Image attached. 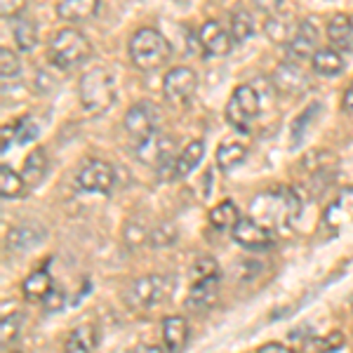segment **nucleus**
Listing matches in <instances>:
<instances>
[{
    "label": "nucleus",
    "instance_id": "nucleus-1",
    "mask_svg": "<svg viewBox=\"0 0 353 353\" xmlns=\"http://www.w3.org/2000/svg\"><path fill=\"white\" fill-rule=\"evenodd\" d=\"M301 212V198L294 189L278 186L273 191H264L250 203V214L254 221L266 226L269 231H288Z\"/></svg>",
    "mask_w": 353,
    "mask_h": 353
},
{
    "label": "nucleus",
    "instance_id": "nucleus-2",
    "mask_svg": "<svg viewBox=\"0 0 353 353\" xmlns=\"http://www.w3.org/2000/svg\"><path fill=\"white\" fill-rule=\"evenodd\" d=\"M118 94L116 76L104 66H97L92 71H88L81 78L78 85V97H81V106L88 116H99L106 113L113 106Z\"/></svg>",
    "mask_w": 353,
    "mask_h": 353
},
{
    "label": "nucleus",
    "instance_id": "nucleus-3",
    "mask_svg": "<svg viewBox=\"0 0 353 353\" xmlns=\"http://www.w3.org/2000/svg\"><path fill=\"white\" fill-rule=\"evenodd\" d=\"M170 54H172L170 41L151 26L139 28L130 38V59L139 71H156L170 59Z\"/></svg>",
    "mask_w": 353,
    "mask_h": 353
},
{
    "label": "nucleus",
    "instance_id": "nucleus-4",
    "mask_svg": "<svg viewBox=\"0 0 353 353\" xmlns=\"http://www.w3.org/2000/svg\"><path fill=\"white\" fill-rule=\"evenodd\" d=\"M174 281L165 273H149V276L137 278L132 285L128 288V299L130 309L134 311H151L156 306H163L165 301L172 297Z\"/></svg>",
    "mask_w": 353,
    "mask_h": 353
},
{
    "label": "nucleus",
    "instance_id": "nucleus-5",
    "mask_svg": "<svg viewBox=\"0 0 353 353\" xmlns=\"http://www.w3.org/2000/svg\"><path fill=\"white\" fill-rule=\"evenodd\" d=\"M90 52H92L90 41L76 28H61L48 48L50 61L57 68H61V71H68V68H76L78 64H83L90 57Z\"/></svg>",
    "mask_w": 353,
    "mask_h": 353
},
{
    "label": "nucleus",
    "instance_id": "nucleus-6",
    "mask_svg": "<svg viewBox=\"0 0 353 353\" xmlns=\"http://www.w3.org/2000/svg\"><path fill=\"white\" fill-rule=\"evenodd\" d=\"M261 113V94L254 85H241L233 90L226 104V121L241 132H250V128Z\"/></svg>",
    "mask_w": 353,
    "mask_h": 353
},
{
    "label": "nucleus",
    "instance_id": "nucleus-7",
    "mask_svg": "<svg viewBox=\"0 0 353 353\" xmlns=\"http://www.w3.org/2000/svg\"><path fill=\"white\" fill-rule=\"evenodd\" d=\"M123 125H125V132L139 144V141L149 139L151 134L161 132V111H158V106L153 101L141 99L128 109Z\"/></svg>",
    "mask_w": 353,
    "mask_h": 353
},
{
    "label": "nucleus",
    "instance_id": "nucleus-8",
    "mask_svg": "<svg viewBox=\"0 0 353 353\" xmlns=\"http://www.w3.org/2000/svg\"><path fill=\"white\" fill-rule=\"evenodd\" d=\"M113 184H116V170L99 158L83 163L76 174V189L85 193H109Z\"/></svg>",
    "mask_w": 353,
    "mask_h": 353
},
{
    "label": "nucleus",
    "instance_id": "nucleus-9",
    "mask_svg": "<svg viewBox=\"0 0 353 353\" xmlns=\"http://www.w3.org/2000/svg\"><path fill=\"white\" fill-rule=\"evenodd\" d=\"M137 158L146 165H153V168H170V174H172V165H174V139L163 132L151 134L149 139L139 141L137 144Z\"/></svg>",
    "mask_w": 353,
    "mask_h": 353
},
{
    "label": "nucleus",
    "instance_id": "nucleus-10",
    "mask_svg": "<svg viewBox=\"0 0 353 353\" xmlns=\"http://www.w3.org/2000/svg\"><path fill=\"white\" fill-rule=\"evenodd\" d=\"M198 88V73L189 66H174L163 78V97L170 104H186Z\"/></svg>",
    "mask_w": 353,
    "mask_h": 353
},
{
    "label": "nucleus",
    "instance_id": "nucleus-11",
    "mask_svg": "<svg viewBox=\"0 0 353 353\" xmlns=\"http://www.w3.org/2000/svg\"><path fill=\"white\" fill-rule=\"evenodd\" d=\"M233 241L248 250H269L273 245V231H269L266 226H261L259 221H254L252 217H243L236 224V229L231 231Z\"/></svg>",
    "mask_w": 353,
    "mask_h": 353
},
{
    "label": "nucleus",
    "instance_id": "nucleus-12",
    "mask_svg": "<svg viewBox=\"0 0 353 353\" xmlns=\"http://www.w3.org/2000/svg\"><path fill=\"white\" fill-rule=\"evenodd\" d=\"M271 85L283 94H292L297 97L309 88V76L306 71L301 68L297 61H285L273 71V78H271Z\"/></svg>",
    "mask_w": 353,
    "mask_h": 353
},
{
    "label": "nucleus",
    "instance_id": "nucleus-13",
    "mask_svg": "<svg viewBox=\"0 0 353 353\" xmlns=\"http://www.w3.org/2000/svg\"><path fill=\"white\" fill-rule=\"evenodd\" d=\"M198 43L201 50L208 57H226L233 48V38L224 26H219L217 21H205L198 31Z\"/></svg>",
    "mask_w": 353,
    "mask_h": 353
},
{
    "label": "nucleus",
    "instance_id": "nucleus-14",
    "mask_svg": "<svg viewBox=\"0 0 353 353\" xmlns=\"http://www.w3.org/2000/svg\"><path fill=\"white\" fill-rule=\"evenodd\" d=\"M48 238V231L41 229L36 224H21V226H14V229L8 231V238H5V245H8L10 252L14 254H24V252H31V250L41 248Z\"/></svg>",
    "mask_w": 353,
    "mask_h": 353
},
{
    "label": "nucleus",
    "instance_id": "nucleus-15",
    "mask_svg": "<svg viewBox=\"0 0 353 353\" xmlns=\"http://www.w3.org/2000/svg\"><path fill=\"white\" fill-rule=\"evenodd\" d=\"M217 297H219V276L193 281L189 294H186V309L193 313H205L212 309Z\"/></svg>",
    "mask_w": 353,
    "mask_h": 353
},
{
    "label": "nucleus",
    "instance_id": "nucleus-16",
    "mask_svg": "<svg viewBox=\"0 0 353 353\" xmlns=\"http://www.w3.org/2000/svg\"><path fill=\"white\" fill-rule=\"evenodd\" d=\"M353 224V186L344 189L327 205L325 214H323V226L330 231H341Z\"/></svg>",
    "mask_w": 353,
    "mask_h": 353
},
{
    "label": "nucleus",
    "instance_id": "nucleus-17",
    "mask_svg": "<svg viewBox=\"0 0 353 353\" xmlns=\"http://www.w3.org/2000/svg\"><path fill=\"white\" fill-rule=\"evenodd\" d=\"M290 54H292L294 61H306V59H313L318 48V28L313 21H301L299 28H297V36L294 41L288 45Z\"/></svg>",
    "mask_w": 353,
    "mask_h": 353
},
{
    "label": "nucleus",
    "instance_id": "nucleus-18",
    "mask_svg": "<svg viewBox=\"0 0 353 353\" xmlns=\"http://www.w3.org/2000/svg\"><path fill=\"white\" fill-rule=\"evenodd\" d=\"M189 323L184 316H168L163 321V346L168 353H181L189 344Z\"/></svg>",
    "mask_w": 353,
    "mask_h": 353
},
{
    "label": "nucleus",
    "instance_id": "nucleus-19",
    "mask_svg": "<svg viewBox=\"0 0 353 353\" xmlns=\"http://www.w3.org/2000/svg\"><path fill=\"white\" fill-rule=\"evenodd\" d=\"M203 156H205V144H203V141L201 139L189 141V144H186V149L174 158L170 179H186V176H189L193 170L201 165Z\"/></svg>",
    "mask_w": 353,
    "mask_h": 353
},
{
    "label": "nucleus",
    "instance_id": "nucleus-20",
    "mask_svg": "<svg viewBox=\"0 0 353 353\" xmlns=\"http://www.w3.org/2000/svg\"><path fill=\"white\" fill-rule=\"evenodd\" d=\"M97 10H99V0H59L57 5V14L71 24L88 21L90 17L97 14Z\"/></svg>",
    "mask_w": 353,
    "mask_h": 353
},
{
    "label": "nucleus",
    "instance_id": "nucleus-21",
    "mask_svg": "<svg viewBox=\"0 0 353 353\" xmlns=\"http://www.w3.org/2000/svg\"><path fill=\"white\" fill-rule=\"evenodd\" d=\"M351 36H353V17L334 14L327 24V38L332 43V48L351 52Z\"/></svg>",
    "mask_w": 353,
    "mask_h": 353
},
{
    "label": "nucleus",
    "instance_id": "nucleus-22",
    "mask_svg": "<svg viewBox=\"0 0 353 353\" xmlns=\"http://www.w3.org/2000/svg\"><path fill=\"white\" fill-rule=\"evenodd\" d=\"M21 290H24V297L28 301H45L52 294L54 290V283H52V276H50V271L45 269H38L33 271L31 276L24 281V285H21Z\"/></svg>",
    "mask_w": 353,
    "mask_h": 353
},
{
    "label": "nucleus",
    "instance_id": "nucleus-23",
    "mask_svg": "<svg viewBox=\"0 0 353 353\" xmlns=\"http://www.w3.org/2000/svg\"><path fill=\"white\" fill-rule=\"evenodd\" d=\"M99 334H97L94 325H81L71 330V334L66 337L64 353H94Z\"/></svg>",
    "mask_w": 353,
    "mask_h": 353
},
{
    "label": "nucleus",
    "instance_id": "nucleus-24",
    "mask_svg": "<svg viewBox=\"0 0 353 353\" xmlns=\"http://www.w3.org/2000/svg\"><path fill=\"white\" fill-rule=\"evenodd\" d=\"M297 24H294L290 17H281V14H273L266 19L264 31L269 36V41H273L276 45H290L297 36Z\"/></svg>",
    "mask_w": 353,
    "mask_h": 353
},
{
    "label": "nucleus",
    "instance_id": "nucleus-25",
    "mask_svg": "<svg viewBox=\"0 0 353 353\" xmlns=\"http://www.w3.org/2000/svg\"><path fill=\"white\" fill-rule=\"evenodd\" d=\"M311 66L318 76H325V78H334L344 71V59H341L339 50L334 48H321L316 52V57L311 59Z\"/></svg>",
    "mask_w": 353,
    "mask_h": 353
},
{
    "label": "nucleus",
    "instance_id": "nucleus-26",
    "mask_svg": "<svg viewBox=\"0 0 353 353\" xmlns=\"http://www.w3.org/2000/svg\"><path fill=\"white\" fill-rule=\"evenodd\" d=\"M245 158H248V146L241 141H224L217 149V165L221 172H233L245 163Z\"/></svg>",
    "mask_w": 353,
    "mask_h": 353
},
{
    "label": "nucleus",
    "instance_id": "nucleus-27",
    "mask_svg": "<svg viewBox=\"0 0 353 353\" xmlns=\"http://www.w3.org/2000/svg\"><path fill=\"white\" fill-rule=\"evenodd\" d=\"M45 172H48V156H45L43 149H33L24 161V170H21V176H24L28 189H36L43 181Z\"/></svg>",
    "mask_w": 353,
    "mask_h": 353
},
{
    "label": "nucleus",
    "instance_id": "nucleus-28",
    "mask_svg": "<svg viewBox=\"0 0 353 353\" xmlns=\"http://www.w3.org/2000/svg\"><path fill=\"white\" fill-rule=\"evenodd\" d=\"M241 219H243L241 212H238V208L231 201H224L217 208L210 210V224L217 231H233Z\"/></svg>",
    "mask_w": 353,
    "mask_h": 353
},
{
    "label": "nucleus",
    "instance_id": "nucleus-29",
    "mask_svg": "<svg viewBox=\"0 0 353 353\" xmlns=\"http://www.w3.org/2000/svg\"><path fill=\"white\" fill-rule=\"evenodd\" d=\"M229 33H231L233 43H245L248 38H252L254 36V17L243 8L233 10L229 17Z\"/></svg>",
    "mask_w": 353,
    "mask_h": 353
},
{
    "label": "nucleus",
    "instance_id": "nucleus-30",
    "mask_svg": "<svg viewBox=\"0 0 353 353\" xmlns=\"http://www.w3.org/2000/svg\"><path fill=\"white\" fill-rule=\"evenodd\" d=\"M14 43L21 52H31L38 45V28L31 19H17V24L12 28Z\"/></svg>",
    "mask_w": 353,
    "mask_h": 353
},
{
    "label": "nucleus",
    "instance_id": "nucleus-31",
    "mask_svg": "<svg viewBox=\"0 0 353 353\" xmlns=\"http://www.w3.org/2000/svg\"><path fill=\"white\" fill-rule=\"evenodd\" d=\"M26 189V181L21 174H17L14 170H10L8 165L0 168V193L3 198H19Z\"/></svg>",
    "mask_w": 353,
    "mask_h": 353
},
{
    "label": "nucleus",
    "instance_id": "nucleus-32",
    "mask_svg": "<svg viewBox=\"0 0 353 353\" xmlns=\"http://www.w3.org/2000/svg\"><path fill=\"white\" fill-rule=\"evenodd\" d=\"M176 238H179V229L172 224V221H161L158 226H153L151 229V236H149V245L151 248H170V245L176 243Z\"/></svg>",
    "mask_w": 353,
    "mask_h": 353
},
{
    "label": "nucleus",
    "instance_id": "nucleus-33",
    "mask_svg": "<svg viewBox=\"0 0 353 353\" xmlns=\"http://www.w3.org/2000/svg\"><path fill=\"white\" fill-rule=\"evenodd\" d=\"M149 236H151V229H146V224L141 219L128 221V226H125V231H123V238L130 248H139V245L149 243Z\"/></svg>",
    "mask_w": 353,
    "mask_h": 353
},
{
    "label": "nucleus",
    "instance_id": "nucleus-34",
    "mask_svg": "<svg viewBox=\"0 0 353 353\" xmlns=\"http://www.w3.org/2000/svg\"><path fill=\"white\" fill-rule=\"evenodd\" d=\"M19 71H21L19 57L8 48L0 50V76H3V81H10V78L19 76Z\"/></svg>",
    "mask_w": 353,
    "mask_h": 353
},
{
    "label": "nucleus",
    "instance_id": "nucleus-35",
    "mask_svg": "<svg viewBox=\"0 0 353 353\" xmlns=\"http://www.w3.org/2000/svg\"><path fill=\"white\" fill-rule=\"evenodd\" d=\"M21 330V316L19 313H10V316L3 318V323H0V341H3V346L12 344L17 339V334H19Z\"/></svg>",
    "mask_w": 353,
    "mask_h": 353
},
{
    "label": "nucleus",
    "instance_id": "nucleus-36",
    "mask_svg": "<svg viewBox=\"0 0 353 353\" xmlns=\"http://www.w3.org/2000/svg\"><path fill=\"white\" fill-rule=\"evenodd\" d=\"M36 137H38V128L31 118H21V121L14 125V139L19 141V144H28V141H33Z\"/></svg>",
    "mask_w": 353,
    "mask_h": 353
},
{
    "label": "nucleus",
    "instance_id": "nucleus-37",
    "mask_svg": "<svg viewBox=\"0 0 353 353\" xmlns=\"http://www.w3.org/2000/svg\"><path fill=\"white\" fill-rule=\"evenodd\" d=\"M219 276V266L212 257H201L193 264V281H201V278H212Z\"/></svg>",
    "mask_w": 353,
    "mask_h": 353
},
{
    "label": "nucleus",
    "instance_id": "nucleus-38",
    "mask_svg": "<svg viewBox=\"0 0 353 353\" xmlns=\"http://www.w3.org/2000/svg\"><path fill=\"white\" fill-rule=\"evenodd\" d=\"M321 109V106H313V109H306L304 113H301V116L297 118V121H294V128H292V139H294V146L299 144L301 141V137H304V128L306 125H309V118H313V111H318Z\"/></svg>",
    "mask_w": 353,
    "mask_h": 353
},
{
    "label": "nucleus",
    "instance_id": "nucleus-39",
    "mask_svg": "<svg viewBox=\"0 0 353 353\" xmlns=\"http://www.w3.org/2000/svg\"><path fill=\"white\" fill-rule=\"evenodd\" d=\"M26 8V0H0V12L5 19H12Z\"/></svg>",
    "mask_w": 353,
    "mask_h": 353
},
{
    "label": "nucleus",
    "instance_id": "nucleus-40",
    "mask_svg": "<svg viewBox=\"0 0 353 353\" xmlns=\"http://www.w3.org/2000/svg\"><path fill=\"white\" fill-rule=\"evenodd\" d=\"M332 349H337V346H332L330 339H309L304 344V353H327Z\"/></svg>",
    "mask_w": 353,
    "mask_h": 353
},
{
    "label": "nucleus",
    "instance_id": "nucleus-41",
    "mask_svg": "<svg viewBox=\"0 0 353 353\" xmlns=\"http://www.w3.org/2000/svg\"><path fill=\"white\" fill-rule=\"evenodd\" d=\"M43 304H45V309H48V311H59L61 304H64V292H61V290L54 285L52 294H50V297L45 299Z\"/></svg>",
    "mask_w": 353,
    "mask_h": 353
},
{
    "label": "nucleus",
    "instance_id": "nucleus-42",
    "mask_svg": "<svg viewBox=\"0 0 353 353\" xmlns=\"http://www.w3.org/2000/svg\"><path fill=\"white\" fill-rule=\"evenodd\" d=\"M283 0H254V5H257L259 10H264V12H276L278 8H281Z\"/></svg>",
    "mask_w": 353,
    "mask_h": 353
},
{
    "label": "nucleus",
    "instance_id": "nucleus-43",
    "mask_svg": "<svg viewBox=\"0 0 353 353\" xmlns=\"http://www.w3.org/2000/svg\"><path fill=\"white\" fill-rule=\"evenodd\" d=\"M257 353H297V351L288 349V346H283V344H266V346H261Z\"/></svg>",
    "mask_w": 353,
    "mask_h": 353
},
{
    "label": "nucleus",
    "instance_id": "nucleus-44",
    "mask_svg": "<svg viewBox=\"0 0 353 353\" xmlns=\"http://www.w3.org/2000/svg\"><path fill=\"white\" fill-rule=\"evenodd\" d=\"M341 106H344V111L353 113V83L349 85V88H346L344 99H341Z\"/></svg>",
    "mask_w": 353,
    "mask_h": 353
},
{
    "label": "nucleus",
    "instance_id": "nucleus-45",
    "mask_svg": "<svg viewBox=\"0 0 353 353\" xmlns=\"http://www.w3.org/2000/svg\"><path fill=\"white\" fill-rule=\"evenodd\" d=\"M10 139H14V128H3V153H8L10 149Z\"/></svg>",
    "mask_w": 353,
    "mask_h": 353
},
{
    "label": "nucleus",
    "instance_id": "nucleus-46",
    "mask_svg": "<svg viewBox=\"0 0 353 353\" xmlns=\"http://www.w3.org/2000/svg\"><path fill=\"white\" fill-rule=\"evenodd\" d=\"M134 353H163V349H158V346H151V344H144V346H139Z\"/></svg>",
    "mask_w": 353,
    "mask_h": 353
},
{
    "label": "nucleus",
    "instance_id": "nucleus-47",
    "mask_svg": "<svg viewBox=\"0 0 353 353\" xmlns=\"http://www.w3.org/2000/svg\"><path fill=\"white\" fill-rule=\"evenodd\" d=\"M351 52H353V36H351Z\"/></svg>",
    "mask_w": 353,
    "mask_h": 353
}]
</instances>
